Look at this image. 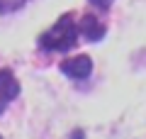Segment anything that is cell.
<instances>
[{"mask_svg":"<svg viewBox=\"0 0 146 139\" xmlns=\"http://www.w3.org/2000/svg\"><path fill=\"white\" fill-rule=\"evenodd\" d=\"M76 44H78V25L71 12L61 15L51 29L39 37V46L44 51H71Z\"/></svg>","mask_w":146,"mask_h":139,"instance_id":"1","label":"cell"},{"mask_svg":"<svg viewBox=\"0 0 146 139\" xmlns=\"http://www.w3.org/2000/svg\"><path fill=\"white\" fill-rule=\"evenodd\" d=\"M61 73L73 81H85V78L93 73V59L85 56V54H78V56L73 59H66L61 63Z\"/></svg>","mask_w":146,"mask_h":139,"instance_id":"2","label":"cell"},{"mask_svg":"<svg viewBox=\"0 0 146 139\" xmlns=\"http://www.w3.org/2000/svg\"><path fill=\"white\" fill-rule=\"evenodd\" d=\"M20 95V83L10 68H0V112Z\"/></svg>","mask_w":146,"mask_h":139,"instance_id":"3","label":"cell"},{"mask_svg":"<svg viewBox=\"0 0 146 139\" xmlns=\"http://www.w3.org/2000/svg\"><path fill=\"white\" fill-rule=\"evenodd\" d=\"M78 34L80 37H85L88 41H100L105 37V25L98 20L95 15H83L80 17V22H78Z\"/></svg>","mask_w":146,"mask_h":139,"instance_id":"4","label":"cell"},{"mask_svg":"<svg viewBox=\"0 0 146 139\" xmlns=\"http://www.w3.org/2000/svg\"><path fill=\"white\" fill-rule=\"evenodd\" d=\"M27 5V0H0V15H10V12H17L20 7Z\"/></svg>","mask_w":146,"mask_h":139,"instance_id":"5","label":"cell"},{"mask_svg":"<svg viewBox=\"0 0 146 139\" xmlns=\"http://www.w3.org/2000/svg\"><path fill=\"white\" fill-rule=\"evenodd\" d=\"M90 5H95V7H102V10H107L110 5H112V3H115V0H88Z\"/></svg>","mask_w":146,"mask_h":139,"instance_id":"6","label":"cell"},{"mask_svg":"<svg viewBox=\"0 0 146 139\" xmlns=\"http://www.w3.org/2000/svg\"><path fill=\"white\" fill-rule=\"evenodd\" d=\"M0 139H3V137H0Z\"/></svg>","mask_w":146,"mask_h":139,"instance_id":"7","label":"cell"}]
</instances>
